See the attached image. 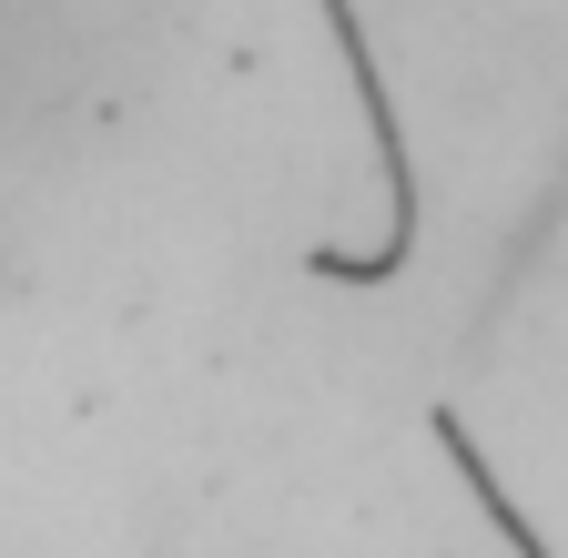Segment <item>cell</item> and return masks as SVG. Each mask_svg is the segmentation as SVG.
Segmentation results:
<instances>
[{"instance_id":"cell-1","label":"cell","mask_w":568,"mask_h":558,"mask_svg":"<svg viewBox=\"0 0 568 558\" xmlns=\"http://www.w3.org/2000/svg\"><path fill=\"white\" fill-rule=\"evenodd\" d=\"M315 11H325L345 72H355V112H366L376 163H386V234H376L366 254L315 244L305 274H315V285H396V274L416 264V244H426V183H416V153H406V112H396V92H386V72H376V41H366V21H355V0H315Z\"/></svg>"},{"instance_id":"cell-2","label":"cell","mask_w":568,"mask_h":558,"mask_svg":"<svg viewBox=\"0 0 568 558\" xmlns=\"http://www.w3.org/2000/svg\"><path fill=\"white\" fill-rule=\"evenodd\" d=\"M426 427H437V447L457 457V477H467V498H477V518H487L497 538H508L518 558H558V548L538 538V518H528V508L508 498V477H497V467L477 457V437H467V416H457V406H437V416H426Z\"/></svg>"}]
</instances>
